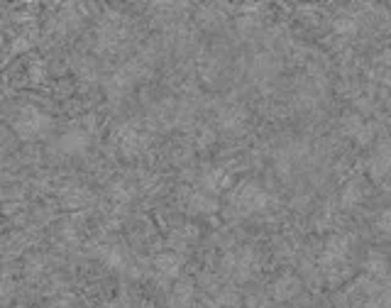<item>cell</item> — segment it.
<instances>
[{
  "label": "cell",
  "mask_w": 391,
  "mask_h": 308,
  "mask_svg": "<svg viewBox=\"0 0 391 308\" xmlns=\"http://www.w3.org/2000/svg\"><path fill=\"white\" fill-rule=\"evenodd\" d=\"M51 128V120L47 113H42L39 108H22L15 118V133L22 137V140H37V137H44Z\"/></svg>",
  "instance_id": "obj_1"
},
{
  "label": "cell",
  "mask_w": 391,
  "mask_h": 308,
  "mask_svg": "<svg viewBox=\"0 0 391 308\" xmlns=\"http://www.w3.org/2000/svg\"><path fill=\"white\" fill-rule=\"evenodd\" d=\"M154 267H157L159 274H164V277H176L179 274V267H181V260L176 255H159L157 262H154Z\"/></svg>",
  "instance_id": "obj_4"
},
{
  "label": "cell",
  "mask_w": 391,
  "mask_h": 308,
  "mask_svg": "<svg viewBox=\"0 0 391 308\" xmlns=\"http://www.w3.org/2000/svg\"><path fill=\"white\" fill-rule=\"evenodd\" d=\"M238 201L243 203L247 210H252V208H260V205L264 203V193H262L257 186H245L243 191H240Z\"/></svg>",
  "instance_id": "obj_5"
},
{
  "label": "cell",
  "mask_w": 391,
  "mask_h": 308,
  "mask_svg": "<svg viewBox=\"0 0 391 308\" xmlns=\"http://www.w3.org/2000/svg\"><path fill=\"white\" fill-rule=\"evenodd\" d=\"M142 142H145V137L140 135V130L132 128V125H123V128L115 133V145L125 154H135L142 147Z\"/></svg>",
  "instance_id": "obj_3"
},
{
  "label": "cell",
  "mask_w": 391,
  "mask_h": 308,
  "mask_svg": "<svg viewBox=\"0 0 391 308\" xmlns=\"http://www.w3.org/2000/svg\"><path fill=\"white\" fill-rule=\"evenodd\" d=\"M379 225H382L384 232H391V210H389V213H384V218H382V222H379Z\"/></svg>",
  "instance_id": "obj_7"
},
{
  "label": "cell",
  "mask_w": 391,
  "mask_h": 308,
  "mask_svg": "<svg viewBox=\"0 0 391 308\" xmlns=\"http://www.w3.org/2000/svg\"><path fill=\"white\" fill-rule=\"evenodd\" d=\"M88 142H91V137L86 130L73 128V130H66V133L59 137L56 150L64 152V154H83L86 147H88Z\"/></svg>",
  "instance_id": "obj_2"
},
{
  "label": "cell",
  "mask_w": 391,
  "mask_h": 308,
  "mask_svg": "<svg viewBox=\"0 0 391 308\" xmlns=\"http://www.w3.org/2000/svg\"><path fill=\"white\" fill-rule=\"evenodd\" d=\"M10 294H13V284H10L8 279H0V304H3V301H8Z\"/></svg>",
  "instance_id": "obj_6"
}]
</instances>
